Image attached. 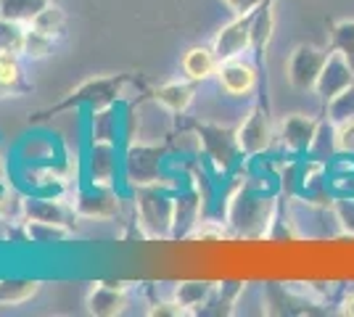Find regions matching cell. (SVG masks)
Instances as JSON below:
<instances>
[{"mask_svg":"<svg viewBox=\"0 0 354 317\" xmlns=\"http://www.w3.org/2000/svg\"><path fill=\"white\" fill-rule=\"evenodd\" d=\"M127 82H130V75H93L85 82H80L74 90L66 93L59 104L35 111L30 117V122H45L50 119V117H59L64 111L80 108V106H88L93 111L106 108V106H114Z\"/></svg>","mask_w":354,"mask_h":317,"instance_id":"cell-1","label":"cell"},{"mask_svg":"<svg viewBox=\"0 0 354 317\" xmlns=\"http://www.w3.org/2000/svg\"><path fill=\"white\" fill-rule=\"evenodd\" d=\"M135 222L146 238H172L175 230V198L164 188H138L135 191Z\"/></svg>","mask_w":354,"mask_h":317,"instance_id":"cell-2","label":"cell"},{"mask_svg":"<svg viewBox=\"0 0 354 317\" xmlns=\"http://www.w3.org/2000/svg\"><path fill=\"white\" fill-rule=\"evenodd\" d=\"M167 148L164 146H146L133 143L124 153V180L138 188H164L162 159Z\"/></svg>","mask_w":354,"mask_h":317,"instance_id":"cell-3","label":"cell"},{"mask_svg":"<svg viewBox=\"0 0 354 317\" xmlns=\"http://www.w3.org/2000/svg\"><path fill=\"white\" fill-rule=\"evenodd\" d=\"M328 61V50L317 46H296L288 56V64H286V77L288 82L294 85L296 90H315L317 79L323 75V66Z\"/></svg>","mask_w":354,"mask_h":317,"instance_id":"cell-4","label":"cell"},{"mask_svg":"<svg viewBox=\"0 0 354 317\" xmlns=\"http://www.w3.org/2000/svg\"><path fill=\"white\" fill-rule=\"evenodd\" d=\"M267 217H270V201L254 196V193H243L230 204L227 225L233 227L238 236L257 238V236H262V225H267Z\"/></svg>","mask_w":354,"mask_h":317,"instance_id":"cell-5","label":"cell"},{"mask_svg":"<svg viewBox=\"0 0 354 317\" xmlns=\"http://www.w3.org/2000/svg\"><path fill=\"white\" fill-rule=\"evenodd\" d=\"M272 122L267 114V104H257L249 111V117L238 124L236 140L243 156H257L272 146Z\"/></svg>","mask_w":354,"mask_h":317,"instance_id":"cell-6","label":"cell"},{"mask_svg":"<svg viewBox=\"0 0 354 317\" xmlns=\"http://www.w3.org/2000/svg\"><path fill=\"white\" fill-rule=\"evenodd\" d=\"M257 11V8H254ZM254 11L249 14H238L230 24H225L214 40H212V48L217 53V59L230 61V59H241L243 50H251V24H254Z\"/></svg>","mask_w":354,"mask_h":317,"instance_id":"cell-7","label":"cell"},{"mask_svg":"<svg viewBox=\"0 0 354 317\" xmlns=\"http://www.w3.org/2000/svg\"><path fill=\"white\" fill-rule=\"evenodd\" d=\"M77 217L85 220H114L119 214V196L114 193V185H93L82 188L74 198Z\"/></svg>","mask_w":354,"mask_h":317,"instance_id":"cell-8","label":"cell"},{"mask_svg":"<svg viewBox=\"0 0 354 317\" xmlns=\"http://www.w3.org/2000/svg\"><path fill=\"white\" fill-rule=\"evenodd\" d=\"M352 85H354L352 64L344 59L341 53H336V50H328V61H325L323 66V75H320L317 85H315V93H317L320 104L328 106L339 93H344L346 88H352Z\"/></svg>","mask_w":354,"mask_h":317,"instance_id":"cell-9","label":"cell"},{"mask_svg":"<svg viewBox=\"0 0 354 317\" xmlns=\"http://www.w3.org/2000/svg\"><path fill=\"white\" fill-rule=\"evenodd\" d=\"M90 315L95 317H117L124 312L127 307V283L122 280H101L93 283V288L88 291L85 299Z\"/></svg>","mask_w":354,"mask_h":317,"instance_id":"cell-10","label":"cell"},{"mask_svg":"<svg viewBox=\"0 0 354 317\" xmlns=\"http://www.w3.org/2000/svg\"><path fill=\"white\" fill-rule=\"evenodd\" d=\"M257 79H259V69L251 66L241 59L222 61L220 69H217V82L227 95L233 98H243L257 90Z\"/></svg>","mask_w":354,"mask_h":317,"instance_id":"cell-11","label":"cell"},{"mask_svg":"<svg viewBox=\"0 0 354 317\" xmlns=\"http://www.w3.org/2000/svg\"><path fill=\"white\" fill-rule=\"evenodd\" d=\"M196 130H198L201 143H204V153L212 162H217L220 169H227L236 162V156L241 153L236 133L222 130V127H212V124H196Z\"/></svg>","mask_w":354,"mask_h":317,"instance_id":"cell-12","label":"cell"},{"mask_svg":"<svg viewBox=\"0 0 354 317\" xmlns=\"http://www.w3.org/2000/svg\"><path fill=\"white\" fill-rule=\"evenodd\" d=\"M117 146L114 140H93L88 153V177L93 185H114L117 180Z\"/></svg>","mask_w":354,"mask_h":317,"instance_id":"cell-13","label":"cell"},{"mask_svg":"<svg viewBox=\"0 0 354 317\" xmlns=\"http://www.w3.org/2000/svg\"><path fill=\"white\" fill-rule=\"evenodd\" d=\"M317 130H320V119L307 117V114H288L281 122L283 143L296 153L310 151L315 146V140H317Z\"/></svg>","mask_w":354,"mask_h":317,"instance_id":"cell-14","label":"cell"},{"mask_svg":"<svg viewBox=\"0 0 354 317\" xmlns=\"http://www.w3.org/2000/svg\"><path fill=\"white\" fill-rule=\"evenodd\" d=\"M21 214H24V220L61 222V225H72V220L77 217L74 206H66L59 198L48 196H27L21 201Z\"/></svg>","mask_w":354,"mask_h":317,"instance_id":"cell-15","label":"cell"},{"mask_svg":"<svg viewBox=\"0 0 354 317\" xmlns=\"http://www.w3.org/2000/svg\"><path fill=\"white\" fill-rule=\"evenodd\" d=\"M180 66H183V72L191 82H207L212 77H217L220 59H217L212 46H193L183 53Z\"/></svg>","mask_w":354,"mask_h":317,"instance_id":"cell-16","label":"cell"},{"mask_svg":"<svg viewBox=\"0 0 354 317\" xmlns=\"http://www.w3.org/2000/svg\"><path fill=\"white\" fill-rule=\"evenodd\" d=\"M151 101H156V104L167 108L169 114H185L193 104V82H164L159 88H153L151 90Z\"/></svg>","mask_w":354,"mask_h":317,"instance_id":"cell-17","label":"cell"},{"mask_svg":"<svg viewBox=\"0 0 354 317\" xmlns=\"http://www.w3.org/2000/svg\"><path fill=\"white\" fill-rule=\"evenodd\" d=\"M21 236L24 241L37 243V246H53L64 243L74 236L72 225H61V222H40V220H24L21 222Z\"/></svg>","mask_w":354,"mask_h":317,"instance_id":"cell-18","label":"cell"},{"mask_svg":"<svg viewBox=\"0 0 354 317\" xmlns=\"http://www.w3.org/2000/svg\"><path fill=\"white\" fill-rule=\"evenodd\" d=\"M217 288V283H209V280H183V283H177L175 286V299L191 315H196L204 304H207V299L212 296V291Z\"/></svg>","mask_w":354,"mask_h":317,"instance_id":"cell-19","label":"cell"},{"mask_svg":"<svg viewBox=\"0 0 354 317\" xmlns=\"http://www.w3.org/2000/svg\"><path fill=\"white\" fill-rule=\"evenodd\" d=\"M30 30L40 32V35H45V37H50V40L59 43L61 37H64V30H66V14H64V8L50 0L40 14L35 16V21L30 24Z\"/></svg>","mask_w":354,"mask_h":317,"instance_id":"cell-20","label":"cell"},{"mask_svg":"<svg viewBox=\"0 0 354 317\" xmlns=\"http://www.w3.org/2000/svg\"><path fill=\"white\" fill-rule=\"evenodd\" d=\"M198 206L201 201H196L193 196H177L175 198V230L172 238H188L193 233V227L198 225Z\"/></svg>","mask_w":354,"mask_h":317,"instance_id":"cell-21","label":"cell"},{"mask_svg":"<svg viewBox=\"0 0 354 317\" xmlns=\"http://www.w3.org/2000/svg\"><path fill=\"white\" fill-rule=\"evenodd\" d=\"M40 280H27V278H11V280H0V304L16 307V304L30 302L32 296H37Z\"/></svg>","mask_w":354,"mask_h":317,"instance_id":"cell-22","label":"cell"},{"mask_svg":"<svg viewBox=\"0 0 354 317\" xmlns=\"http://www.w3.org/2000/svg\"><path fill=\"white\" fill-rule=\"evenodd\" d=\"M50 0H0V19H11L30 27L35 16L43 11Z\"/></svg>","mask_w":354,"mask_h":317,"instance_id":"cell-23","label":"cell"},{"mask_svg":"<svg viewBox=\"0 0 354 317\" xmlns=\"http://www.w3.org/2000/svg\"><path fill=\"white\" fill-rule=\"evenodd\" d=\"M328 50H336L352 64L354 69V19H339L330 24V46Z\"/></svg>","mask_w":354,"mask_h":317,"instance_id":"cell-24","label":"cell"},{"mask_svg":"<svg viewBox=\"0 0 354 317\" xmlns=\"http://www.w3.org/2000/svg\"><path fill=\"white\" fill-rule=\"evenodd\" d=\"M24 46H27V27L11 19H0V53L24 56Z\"/></svg>","mask_w":354,"mask_h":317,"instance_id":"cell-25","label":"cell"},{"mask_svg":"<svg viewBox=\"0 0 354 317\" xmlns=\"http://www.w3.org/2000/svg\"><path fill=\"white\" fill-rule=\"evenodd\" d=\"M0 90L6 93L27 90L24 72H21V64H19L16 53H0Z\"/></svg>","mask_w":354,"mask_h":317,"instance_id":"cell-26","label":"cell"},{"mask_svg":"<svg viewBox=\"0 0 354 317\" xmlns=\"http://www.w3.org/2000/svg\"><path fill=\"white\" fill-rule=\"evenodd\" d=\"M93 140H117V114L114 106H106L93 111Z\"/></svg>","mask_w":354,"mask_h":317,"instance_id":"cell-27","label":"cell"},{"mask_svg":"<svg viewBox=\"0 0 354 317\" xmlns=\"http://www.w3.org/2000/svg\"><path fill=\"white\" fill-rule=\"evenodd\" d=\"M325 111H328V119L333 122V124L354 119V85L352 88H346L344 93H339L330 104L325 106Z\"/></svg>","mask_w":354,"mask_h":317,"instance_id":"cell-28","label":"cell"},{"mask_svg":"<svg viewBox=\"0 0 354 317\" xmlns=\"http://www.w3.org/2000/svg\"><path fill=\"white\" fill-rule=\"evenodd\" d=\"M53 48H56V40H50V37H45V35H40V32H35L27 27L24 56H30V59H45V56H50Z\"/></svg>","mask_w":354,"mask_h":317,"instance_id":"cell-29","label":"cell"},{"mask_svg":"<svg viewBox=\"0 0 354 317\" xmlns=\"http://www.w3.org/2000/svg\"><path fill=\"white\" fill-rule=\"evenodd\" d=\"M333 140H336V151L346 153V156H354V119L339 122Z\"/></svg>","mask_w":354,"mask_h":317,"instance_id":"cell-30","label":"cell"},{"mask_svg":"<svg viewBox=\"0 0 354 317\" xmlns=\"http://www.w3.org/2000/svg\"><path fill=\"white\" fill-rule=\"evenodd\" d=\"M148 315L151 317H185L191 315L183 304L177 302V299H172V302H156L151 304V309H148Z\"/></svg>","mask_w":354,"mask_h":317,"instance_id":"cell-31","label":"cell"},{"mask_svg":"<svg viewBox=\"0 0 354 317\" xmlns=\"http://www.w3.org/2000/svg\"><path fill=\"white\" fill-rule=\"evenodd\" d=\"M336 214H339V222L344 225V230L354 238V198H341L336 204Z\"/></svg>","mask_w":354,"mask_h":317,"instance_id":"cell-32","label":"cell"},{"mask_svg":"<svg viewBox=\"0 0 354 317\" xmlns=\"http://www.w3.org/2000/svg\"><path fill=\"white\" fill-rule=\"evenodd\" d=\"M265 0H225V6L233 11V14H249V11H254V8H259Z\"/></svg>","mask_w":354,"mask_h":317,"instance_id":"cell-33","label":"cell"},{"mask_svg":"<svg viewBox=\"0 0 354 317\" xmlns=\"http://www.w3.org/2000/svg\"><path fill=\"white\" fill-rule=\"evenodd\" d=\"M341 315L354 317V294H349V296L344 299V304H341Z\"/></svg>","mask_w":354,"mask_h":317,"instance_id":"cell-34","label":"cell"},{"mask_svg":"<svg viewBox=\"0 0 354 317\" xmlns=\"http://www.w3.org/2000/svg\"><path fill=\"white\" fill-rule=\"evenodd\" d=\"M3 180H6V153L0 148V185H3Z\"/></svg>","mask_w":354,"mask_h":317,"instance_id":"cell-35","label":"cell"}]
</instances>
